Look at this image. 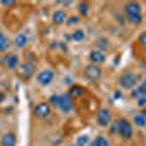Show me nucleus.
<instances>
[{"mask_svg":"<svg viewBox=\"0 0 146 146\" xmlns=\"http://www.w3.org/2000/svg\"><path fill=\"white\" fill-rule=\"evenodd\" d=\"M124 13H126V18L130 23L133 25H139L143 21V16H142V6L137 3V2H129L124 5Z\"/></svg>","mask_w":146,"mask_h":146,"instance_id":"f257e3e1","label":"nucleus"},{"mask_svg":"<svg viewBox=\"0 0 146 146\" xmlns=\"http://www.w3.org/2000/svg\"><path fill=\"white\" fill-rule=\"evenodd\" d=\"M139 83V78L133 72H124L118 76V85L123 89H133Z\"/></svg>","mask_w":146,"mask_h":146,"instance_id":"f03ea898","label":"nucleus"},{"mask_svg":"<svg viewBox=\"0 0 146 146\" xmlns=\"http://www.w3.org/2000/svg\"><path fill=\"white\" fill-rule=\"evenodd\" d=\"M117 133L124 140L131 139V136H133V126H131V123H130L127 118L117 120Z\"/></svg>","mask_w":146,"mask_h":146,"instance_id":"7ed1b4c3","label":"nucleus"},{"mask_svg":"<svg viewBox=\"0 0 146 146\" xmlns=\"http://www.w3.org/2000/svg\"><path fill=\"white\" fill-rule=\"evenodd\" d=\"M83 75H85V78H86L88 80L96 82V80H100L102 78V70H101L100 66H96V64H88L86 67H85V70H83Z\"/></svg>","mask_w":146,"mask_h":146,"instance_id":"20e7f679","label":"nucleus"},{"mask_svg":"<svg viewBox=\"0 0 146 146\" xmlns=\"http://www.w3.org/2000/svg\"><path fill=\"white\" fill-rule=\"evenodd\" d=\"M54 70L51 69H44L41 70L38 75H36V82H38V85H41V86H48L53 80H54Z\"/></svg>","mask_w":146,"mask_h":146,"instance_id":"39448f33","label":"nucleus"},{"mask_svg":"<svg viewBox=\"0 0 146 146\" xmlns=\"http://www.w3.org/2000/svg\"><path fill=\"white\" fill-rule=\"evenodd\" d=\"M57 108L62 113H64V114L70 113L72 110H73V102H72V98L69 96V94L58 95V105H57Z\"/></svg>","mask_w":146,"mask_h":146,"instance_id":"423d86ee","label":"nucleus"},{"mask_svg":"<svg viewBox=\"0 0 146 146\" xmlns=\"http://www.w3.org/2000/svg\"><path fill=\"white\" fill-rule=\"evenodd\" d=\"M96 123L101 127H108L110 123H111V111L108 108H101L96 113Z\"/></svg>","mask_w":146,"mask_h":146,"instance_id":"0eeeda50","label":"nucleus"},{"mask_svg":"<svg viewBox=\"0 0 146 146\" xmlns=\"http://www.w3.org/2000/svg\"><path fill=\"white\" fill-rule=\"evenodd\" d=\"M34 114H35L36 118H47L48 115L51 114V107H50V104H47V102L36 104L35 108H34Z\"/></svg>","mask_w":146,"mask_h":146,"instance_id":"6e6552de","label":"nucleus"},{"mask_svg":"<svg viewBox=\"0 0 146 146\" xmlns=\"http://www.w3.org/2000/svg\"><path fill=\"white\" fill-rule=\"evenodd\" d=\"M35 72V67L32 63H22L19 67H18V75L22 78V79H31L32 75Z\"/></svg>","mask_w":146,"mask_h":146,"instance_id":"1a4fd4ad","label":"nucleus"},{"mask_svg":"<svg viewBox=\"0 0 146 146\" xmlns=\"http://www.w3.org/2000/svg\"><path fill=\"white\" fill-rule=\"evenodd\" d=\"M0 63L2 64H5L7 69H18V66H19V56L18 54H6L2 60H0Z\"/></svg>","mask_w":146,"mask_h":146,"instance_id":"9d476101","label":"nucleus"},{"mask_svg":"<svg viewBox=\"0 0 146 146\" xmlns=\"http://www.w3.org/2000/svg\"><path fill=\"white\" fill-rule=\"evenodd\" d=\"M66 19H67V16L63 9H56L51 15V21L54 25H63V23H66Z\"/></svg>","mask_w":146,"mask_h":146,"instance_id":"9b49d317","label":"nucleus"},{"mask_svg":"<svg viewBox=\"0 0 146 146\" xmlns=\"http://www.w3.org/2000/svg\"><path fill=\"white\" fill-rule=\"evenodd\" d=\"M89 60H91V64H96V66H98V64L105 62V56L100 50H92L89 53Z\"/></svg>","mask_w":146,"mask_h":146,"instance_id":"f8f14e48","label":"nucleus"},{"mask_svg":"<svg viewBox=\"0 0 146 146\" xmlns=\"http://www.w3.org/2000/svg\"><path fill=\"white\" fill-rule=\"evenodd\" d=\"M146 95V78L137 85V86L135 88V91H131V98H140V96H145Z\"/></svg>","mask_w":146,"mask_h":146,"instance_id":"ddd939ff","label":"nucleus"},{"mask_svg":"<svg viewBox=\"0 0 146 146\" xmlns=\"http://www.w3.org/2000/svg\"><path fill=\"white\" fill-rule=\"evenodd\" d=\"M0 143H2V146H15L16 145V136L15 133H5V135L2 136V140H0Z\"/></svg>","mask_w":146,"mask_h":146,"instance_id":"4468645a","label":"nucleus"},{"mask_svg":"<svg viewBox=\"0 0 146 146\" xmlns=\"http://www.w3.org/2000/svg\"><path fill=\"white\" fill-rule=\"evenodd\" d=\"M85 36H86V32L79 28V29H75V31H73L72 35L67 36V38L72 40V41H75V42H82V41L85 40Z\"/></svg>","mask_w":146,"mask_h":146,"instance_id":"2eb2a0df","label":"nucleus"},{"mask_svg":"<svg viewBox=\"0 0 146 146\" xmlns=\"http://www.w3.org/2000/svg\"><path fill=\"white\" fill-rule=\"evenodd\" d=\"M95 44H96V50H100L102 53L110 48V41H108V38H105V36H100V38L95 41Z\"/></svg>","mask_w":146,"mask_h":146,"instance_id":"dca6fc26","label":"nucleus"},{"mask_svg":"<svg viewBox=\"0 0 146 146\" xmlns=\"http://www.w3.org/2000/svg\"><path fill=\"white\" fill-rule=\"evenodd\" d=\"M133 123H135V126H137L139 129H145L146 127V115L145 114H135Z\"/></svg>","mask_w":146,"mask_h":146,"instance_id":"f3484780","label":"nucleus"},{"mask_svg":"<svg viewBox=\"0 0 146 146\" xmlns=\"http://www.w3.org/2000/svg\"><path fill=\"white\" fill-rule=\"evenodd\" d=\"M27 42H28L27 34H18V35H16V38H15V45H16L18 48H23V47L27 45Z\"/></svg>","mask_w":146,"mask_h":146,"instance_id":"a211bd4d","label":"nucleus"},{"mask_svg":"<svg viewBox=\"0 0 146 146\" xmlns=\"http://www.w3.org/2000/svg\"><path fill=\"white\" fill-rule=\"evenodd\" d=\"M9 47H10V42H9V40H7V36H6L3 32H0V53L7 51Z\"/></svg>","mask_w":146,"mask_h":146,"instance_id":"6ab92c4d","label":"nucleus"},{"mask_svg":"<svg viewBox=\"0 0 146 146\" xmlns=\"http://www.w3.org/2000/svg\"><path fill=\"white\" fill-rule=\"evenodd\" d=\"M83 92H85V89L82 86H79V85H73V86H70L69 96H70V98H76V96H80Z\"/></svg>","mask_w":146,"mask_h":146,"instance_id":"aec40b11","label":"nucleus"},{"mask_svg":"<svg viewBox=\"0 0 146 146\" xmlns=\"http://www.w3.org/2000/svg\"><path fill=\"white\" fill-rule=\"evenodd\" d=\"M78 10H79V13H80L82 16H86V15L89 13V5H88L86 2H82V3L78 5Z\"/></svg>","mask_w":146,"mask_h":146,"instance_id":"412c9836","label":"nucleus"},{"mask_svg":"<svg viewBox=\"0 0 146 146\" xmlns=\"http://www.w3.org/2000/svg\"><path fill=\"white\" fill-rule=\"evenodd\" d=\"M89 145V137L86 135H80L76 140V145L75 146H88Z\"/></svg>","mask_w":146,"mask_h":146,"instance_id":"4be33fe9","label":"nucleus"},{"mask_svg":"<svg viewBox=\"0 0 146 146\" xmlns=\"http://www.w3.org/2000/svg\"><path fill=\"white\" fill-rule=\"evenodd\" d=\"M79 22H80V18L79 16H69L66 19V25L67 27H75V25H78Z\"/></svg>","mask_w":146,"mask_h":146,"instance_id":"5701e85b","label":"nucleus"},{"mask_svg":"<svg viewBox=\"0 0 146 146\" xmlns=\"http://www.w3.org/2000/svg\"><path fill=\"white\" fill-rule=\"evenodd\" d=\"M95 142H96L98 146H110V140L107 137H104V136H96Z\"/></svg>","mask_w":146,"mask_h":146,"instance_id":"b1692460","label":"nucleus"},{"mask_svg":"<svg viewBox=\"0 0 146 146\" xmlns=\"http://www.w3.org/2000/svg\"><path fill=\"white\" fill-rule=\"evenodd\" d=\"M137 42L142 45V47H146V31L140 32L139 36H137Z\"/></svg>","mask_w":146,"mask_h":146,"instance_id":"393cba45","label":"nucleus"},{"mask_svg":"<svg viewBox=\"0 0 146 146\" xmlns=\"http://www.w3.org/2000/svg\"><path fill=\"white\" fill-rule=\"evenodd\" d=\"M136 104H137V107H145V105H146V95L137 98V100H136Z\"/></svg>","mask_w":146,"mask_h":146,"instance_id":"a878e982","label":"nucleus"},{"mask_svg":"<svg viewBox=\"0 0 146 146\" xmlns=\"http://www.w3.org/2000/svg\"><path fill=\"white\" fill-rule=\"evenodd\" d=\"M50 102L53 104V105H58V95H53V96H50Z\"/></svg>","mask_w":146,"mask_h":146,"instance_id":"bb28decb","label":"nucleus"},{"mask_svg":"<svg viewBox=\"0 0 146 146\" xmlns=\"http://www.w3.org/2000/svg\"><path fill=\"white\" fill-rule=\"evenodd\" d=\"M0 5H2V6H15V2H13V0H10V2H6V0H3V2H0Z\"/></svg>","mask_w":146,"mask_h":146,"instance_id":"cd10ccee","label":"nucleus"},{"mask_svg":"<svg viewBox=\"0 0 146 146\" xmlns=\"http://www.w3.org/2000/svg\"><path fill=\"white\" fill-rule=\"evenodd\" d=\"M5 98H6L5 92H3V91H0V102H3V101H5Z\"/></svg>","mask_w":146,"mask_h":146,"instance_id":"c85d7f7f","label":"nucleus"},{"mask_svg":"<svg viewBox=\"0 0 146 146\" xmlns=\"http://www.w3.org/2000/svg\"><path fill=\"white\" fill-rule=\"evenodd\" d=\"M111 133H117V121L113 124V129H111Z\"/></svg>","mask_w":146,"mask_h":146,"instance_id":"c756f323","label":"nucleus"},{"mask_svg":"<svg viewBox=\"0 0 146 146\" xmlns=\"http://www.w3.org/2000/svg\"><path fill=\"white\" fill-rule=\"evenodd\" d=\"M120 96H121V92L120 91H115L114 92V98H120Z\"/></svg>","mask_w":146,"mask_h":146,"instance_id":"7c9ffc66","label":"nucleus"},{"mask_svg":"<svg viewBox=\"0 0 146 146\" xmlns=\"http://www.w3.org/2000/svg\"><path fill=\"white\" fill-rule=\"evenodd\" d=\"M88 146H98V145H96V142L95 140H92V142H89V145Z\"/></svg>","mask_w":146,"mask_h":146,"instance_id":"2f4dec72","label":"nucleus"}]
</instances>
